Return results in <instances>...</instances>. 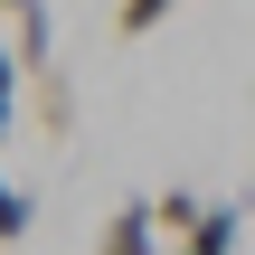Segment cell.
I'll return each mask as SVG.
<instances>
[{
	"label": "cell",
	"mask_w": 255,
	"mask_h": 255,
	"mask_svg": "<svg viewBox=\"0 0 255 255\" xmlns=\"http://www.w3.org/2000/svg\"><path fill=\"white\" fill-rule=\"evenodd\" d=\"M170 9H180V0H114V28H123V38H151Z\"/></svg>",
	"instance_id": "52a82bcc"
},
{
	"label": "cell",
	"mask_w": 255,
	"mask_h": 255,
	"mask_svg": "<svg viewBox=\"0 0 255 255\" xmlns=\"http://www.w3.org/2000/svg\"><path fill=\"white\" fill-rule=\"evenodd\" d=\"M28 95H38V132H66V123H76V85H66V66L28 76Z\"/></svg>",
	"instance_id": "277c9868"
},
{
	"label": "cell",
	"mask_w": 255,
	"mask_h": 255,
	"mask_svg": "<svg viewBox=\"0 0 255 255\" xmlns=\"http://www.w3.org/2000/svg\"><path fill=\"white\" fill-rule=\"evenodd\" d=\"M170 255H199V246H170Z\"/></svg>",
	"instance_id": "30bf717a"
},
{
	"label": "cell",
	"mask_w": 255,
	"mask_h": 255,
	"mask_svg": "<svg viewBox=\"0 0 255 255\" xmlns=\"http://www.w3.org/2000/svg\"><path fill=\"white\" fill-rule=\"evenodd\" d=\"M0 19H19V0H0Z\"/></svg>",
	"instance_id": "9c48e42d"
},
{
	"label": "cell",
	"mask_w": 255,
	"mask_h": 255,
	"mask_svg": "<svg viewBox=\"0 0 255 255\" xmlns=\"http://www.w3.org/2000/svg\"><path fill=\"white\" fill-rule=\"evenodd\" d=\"M19 66H28V76L57 66V19H47V0H19Z\"/></svg>",
	"instance_id": "7a4b0ae2"
},
{
	"label": "cell",
	"mask_w": 255,
	"mask_h": 255,
	"mask_svg": "<svg viewBox=\"0 0 255 255\" xmlns=\"http://www.w3.org/2000/svg\"><path fill=\"white\" fill-rule=\"evenodd\" d=\"M28 227H38V199H28V189H19V180L0 170V246H19Z\"/></svg>",
	"instance_id": "8992f818"
},
{
	"label": "cell",
	"mask_w": 255,
	"mask_h": 255,
	"mask_svg": "<svg viewBox=\"0 0 255 255\" xmlns=\"http://www.w3.org/2000/svg\"><path fill=\"white\" fill-rule=\"evenodd\" d=\"M237 237H246V208H237V199H208V218H199L180 246H199V255H237Z\"/></svg>",
	"instance_id": "3957f363"
},
{
	"label": "cell",
	"mask_w": 255,
	"mask_h": 255,
	"mask_svg": "<svg viewBox=\"0 0 255 255\" xmlns=\"http://www.w3.org/2000/svg\"><path fill=\"white\" fill-rule=\"evenodd\" d=\"M95 255H161V218H151V199H123V208L104 218Z\"/></svg>",
	"instance_id": "6da1fadb"
},
{
	"label": "cell",
	"mask_w": 255,
	"mask_h": 255,
	"mask_svg": "<svg viewBox=\"0 0 255 255\" xmlns=\"http://www.w3.org/2000/svg\"><path fill=\"white\" fill-rule=\"evenodd\" d=\"M9 132H19V95H0V142H9Z\"/></svg>",
	"instance_id": "ba28073f"
},
{
	"label": "cell",
	"mask_w": 255,
	"mask_h": 255,
	"mask_svg": "<svg viewBox=\"0 0 255 255\" xmlns=\"http://www.w3.org/2000/svg\"><path fill=\"white\" fill-rule=\"evenodd\" d=\"M151 218H161V237L180 246V237H189V227L208 218V199H199V189H161V199H151Z\"/></svg>",
	"instance_id": "5b68a950"
}]
</instances>
